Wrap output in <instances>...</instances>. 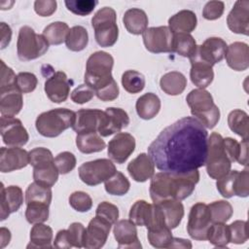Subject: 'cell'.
<instances>
[{
	"label": "cell",
	"instance_id": "6da1fadb",
	"mask_svg": "<svg viewBox=\"0 0 249 249\" xmlns=\"http://www.w3.org/2000/svg\"><path fill=\"white\" fill-rule=\"evenodd\" d=\"M208 133L194 117H184L166 126L148 147L158 169L188 172L205 165Z\"/></svg>",
	"mask_w": 249,
	"mask_h": 249
},
{
	"label": "cell",
	"instance_id": "7a4b0ae2",
	"mask_svg": "<svg viewBox=\"0 0 249 249\" xmlns=\"http://www.w3.org/2000/svg\"><path fill=\"white\" fill-rule=\"evenodd\" d=\"M198 181L197 169L182 173L161 171L151 179L150 196L153 202L168 198L183 200L192 195Z\"/></svg>",
	"mask_w": 249,
	"mask_h": 249
},
{
	"label": "cell",
	"instance_id": "3957f363",
	"mask_svg": "<svg viewBox=\"0 0 249 249\" xmlns=\"http://www.w3.org/2000/svg\"><path fill=\"white\" fill-rule=\"evenodd\" d=\"M113 65L114 58L109 53L98 51L91 53L86 64L85 84L90 87L94 92L109 85L114 80Z\"/></svg>",
	"mask_w": 249,
	"mask_h": 249
},
{
	"label": "cell",
	"instance_id": "277c9868",
	"mask_svg": "<svg viewBox=\"0 0 249 249\" xmlns=\"http://www.w3.org/2000/svg\"><path fill=\"white\" fill-rule=\"evenodd\" d=\"M186 101L191 108L192 115L203 126L213 128L220 120V110L214 103L209 91L204 89H196L189 92Z\"/></svg>",
	"mask_w": 249,
	"mask_h": 249
},
{
	"label": "cell",
	"instance_id": "5b68a950",
	"mask_svg": "<svg viewBox=\"0 0 249 249\" xmlns=\"http://www.w3.org/2000/svg\"><path fill=\"white\" fill-rule=\"evenodd\" d=\"M76 113L67 108H56L40 114L35 122L37 131L45 137H56L72 127Z\"/></svg>",
	"mask_w": 249,
	"mask_h": 249
},
{
	"label": "cell",
	"instance_id": "8992f818",
	"mask_svg": "<svg viewBox=\"0 0 249 249\" xmlns=\"http://www.w3.org/2000/svg\"><path fill=\"white\" fill-rule=\"evenodd\" d=\"M29 164L33 166V179L35 182L51 188L56 183L59 172L49 149L44 147L32 149L29 152Z\"/></svg>",
	"mask_w": 249,
	"mask_h": 249
},
{
	"label": "cell",
	"instance_id": "52a82bcc",
	"mask_svg": "<svg viewBox=\"0 0 249 249\" xmlns=\"http://www.w3.org/2000/svg\"><path fill=\"white\" fill-rule=\"evenodd\" d=\"M94 29V37L101 47H112L118 40L119 29L117 25V15L113 8L103 7L98 10L91 18Z\"/></svg>",
	"mask_w": 249,
	"mask_h": 249
},
{
	"label": "cell",
	"instance_id": "ba28073f",
	"mask_svg": "<svg viewBox=\"0 0 249 249\" xmlns=\"http://www.w3.org/2000/svg\"><path fill=\"white\" fill-rule=\"evenodd\" d=\"M223 137L218 132H212L207 141L206 171L212 179H219L226 175L231 166L223 143Z\"/></svg>",
	"mask_w": 249,
	"mask_h": 249
},
{
	"label": "cell",
	"instance_id": "9c48e42d",
	"mask_svg": "<svg viewBox=\"0 0 249 249\" xmlns=\"http://www.w3.org/2000/svg\"><path fill=\"white\" fill-rule=\"evenodd\" d=\"M49 45L43 34L35 33L30 26H22L17 42L18 56L22 61L36 59L47 53Z\"/></svg>",
	"mask_w": 249,
	"mask_h": 249
},
{
	"label": "cell",
	"instance_id": "30bf717a",
	"mask_svg": "<svg viewBox=\"0 0 249 249\" xmlns=\"http://www.w3.org/2000/svg\"><path fill=\"white\" fill-rule=\"evenodd\" d=\"M80 179L89 186H96L108 180L116 172V166L111 160L98 159L84 162L78 169Z\"/></svg>",
	"mask_w": 249,
	"mask_h": 249
},
{
	"label": "cell",
	"instance_id": "8fae6325",
	"mask_svg": "<svg viewBox=\"0 0 249 249\" xmlns=\"http://www.w3.org/2000/svg\"><path fill=\"white\" fill-rule=\"evenodd\" d=\"M212 225L210 210L203 202H196L191 208L187 231L189 235L196 240H206L210 226Z\"/></svg>",
	"mask_w": 249,
	"mask_h": 249
},
{
	"label": "cell",
	"instance_id": "7c38bea8",
	"mask_svg": "<svg viewBox=\"0 0 249 249\" xmlns=\"http://www.w3.org/2000/svg\"><path fill=\"white\" fill-rule=\"evenodd\" d=\"M145 48L154 53H172L174 33L168 26L149 27L143 32Z\"/></svg>",
	"mask_w": 249,
	"mask_h": 249
},
{
	"label": "cell",
	"instance_id": "4fadbf2b",
	"mask_svg": "<svg viewBox=\"0 0 249 249\" xmlns=\"http://www.w3.org/2000/svg\"><path fill=\"white\" fill-rule=\"evenodd\" d=\"M0 130L3 142L10 147H20L27 143L28 132L20 120L15 117H1Z\"/></svg>",
	"mask_w": 249,
	"mask_h": 249
},
{
	"label": "cell",
	"instance_id": "5bb4252c",
	"mask_svg": "<svg viewBox=\"0 0 249 249\" xmlns=\"http://www.w3.org/2000/svg\"><path fill=\"white\" fill-rule=\"evenodd\" d=\"M228 45L219 37L207 38L202 45L196 46L195 53L189 58H196L205 62L213 67L214 64L220 62L226 55Z\"/></svg>",
	"mask_w": 249,
	"mask_h": 249
},
{
	"label": "cell",
	"instance_id": "9a60e30c",
	"mask_svg": "<svg viewBox=\"0 0 249 249\" xmlns=\"http://www.w3.org/2000/svg\"><path fill=\"white\" fill-rule=\"evenodd\" d=\"M129 124V117L122 108L108 107L103 113L100 125L98 127L99 135L107 137L120 132Z\"/></svg>",
	"mask_w": 249,
	"mask_h": 249
},
{
	"label": "cell",
	"instance_id": "2e32d148",
	"mask_svg": "<svg viewBox=\"0 0 249 249\" xmlns=\"http://www.w3.org/2000/svg\"><path fill=\"white\" fill-rule=\"evenodd\" d=\"M135 145V139L130 133L119 132L109 141L107 153L112 160L122 164L133 153Z\"/></svg>",
	"mask_w": 249,
	"mask_h": 249
},
{
	"label": "cell",
	"instance_id": "e0dca14e",
	"mask_svg": "<svg viewBox=\"0 0 249 249\" xmlns=\"http://www.w3.org/2000/svg\"><path fill=\"white\" fill-rule=\"evenodd\" d=\"M112 224L103 218L95 216L92 218L87 229L84 247L88 249L101 248L107 241Z\"/></svg>",
	"mask_w": 249,
	"mask_h": 249
},
{
	"label": "cell",
	"instance_id": "ac0fdd59",
	"mask_svg": "<svg viewBox=\"0 0 249 249\" xmlns=\"http://www.w3.org/2000/svg\"><path fill=\"white\" fill-rule=\"evenodd\" d=\"M72 82L62 71L53 73L45 82V92L48 98L54 103L64 102L69 95Z\"/></svg>",
	"mask_w": 249,
	"mask_h": 249
},
{
	"label": "cell",
	"instance_id": "d6986e66",
	"mask_svg": "<svg viewBox=\"0 0 249 249\" xmlns=\"http://www.w3.org/2000/svg\"><path fill=\"white\" fill-rule=\"evenodd\" d=\"M29 164V154L19 147L0 149V171L3 173L21 169Z\"/></svg>",
	"mask_w": 249,
	"mask_h": 249
},
{
	"label": "cell",
	"instance_id": "ffe728a7",
	"mask_svg": "<svg viewBox=\"0 0 249 249\" xmlns=\"http://www.w3.org/2000/svg\"><path fill=\"white\" fill-rule=\"evenodd\" d=\"M227 24L236 34L248 35L249 31V1L238 0L228 15Z\"/></svg>",
	"mask_w": 249,
	"mask_h": 249
},
{
	"label": "cell",
	"instance_id": "44dd1931",
	"mask_svg": "<svg viewBox=\"0 0 249 249\" xmlns=\"http://www.w3.org/2000/svg\"><path fill=\"white\" fill-rule=\"evenodd\" d=\"M113 233L119 248H141L136 225L131 220H120L114 224Z\"/></svg>",
	"mask_w": 249,
	"mask_h": 249
},
{
	"label": "cell",
	"instance_id": "7402d4cb",
	"mask_svg": "<svg viewBox=\"0 0 249 249\" xmlns=\"http://www.w3.org/2000/svg\"><path fill=\"white\" fill-rule=\"evenodd\" d=\"M0 210H1V221H4L8 216L19 209L23 203V193L18 186L5 187L1 183L0 192Z\"/></svg>",
	"mask_w": 249,
	"mask_h": 249
},
{
	"label": "cell",
	"instance_id": "603a6c76",
	"mask_svg": "<svg viewBox=\"0 0 249 249\" xmlns=\"http://www.w3.org/2000/svg\"><path fill=\"white\" fill-rule=\"evenodd\" d=\"M104 111L99 109H81L76 112L72 128L78 133L98 132Z\"/></svg>",
	"mask_w": 249,
	"mask_h": 249
},
{
	"label": "cell",
	"instance_id": "cb8c5ba5",
	"mask_svg": "<svg viewBox=\"0 0 249 249\" xmlns=\"http://www.w3.org/2000/svg\"><path fill=\"white\" fill-rule=\"evenodd\" d=\"M127 171L136 182H145L155 174V163L148 154L141 153L127 165Z\"/></svg>",
	"mask_w": 249,
	"mask_h": 249
},
{
	"label": "cell",
	"instance_id": "d4e9b609",
	"mask_svg": "<svg viewBox=\"0 0 249 249\" xmlns=\"http://www.w3.org/2000/svg\"><path fill=\"white\" fill-rule=\"evenodd\" d=\"M249 47L243 42H233L227 48L226 60L229 67L235 71H244L249 66Z\"/></svg>",
	"mask_w": 249,
	"mask_h": 249
},
{
	"label": "cell",
	"instance_id": "484cf974",
	"mask_svg": "<svg viewBox=\"0 0 249 249\" xmlns=\"http://www.w3.org/2000/svg\"><path fill=\"white\" fill-rule=\"evenodd\" d=\"M154 203L160 210L164 223L170 230L179 226L184 217V206L181 200L168 198Z\"/></svg>",
	"mask_w": 249,
	"mask_h": 249
},
{
	"label": "cell",
	"instance_id": "4316f807",
	"mask_svg": "<svg viewBox=\"0 0 249 249\" xmlns=\"http://www.w3.org/2000/svg\"><path fill=\"white\" fill-rule=\"evenodd\" d=\"M22 93L18 88L0 91V113L4 117H15L18 115L22 106Z\"/></svg>",
	"mask_w": 249,
	"mask_h": 249
},
{
	"label": "cell",
	"instance_id": "83f0119b",
	"mask_svg": "<svg viewBox=\"0 0 249 249\" xmlns=\"http://www.w3.org/2000/svg\"><path fill=\"white\" fill-rule=\"evenodd\" d=\"M190 61L192 65L190 71L192 83L198 89L207 88L214 79L212 66L196 58H190Z\"/></svg>",
	"mask_w": 249,
	"mask_h": 249
},
{
	"label": "cell",
	"instance_id": "f1b7e54d",
	"mask_svg": "<svg viewBox=\"0 0 249 249\" xmlns=\"http://www.w3.org/2000/svg\"><path fill=\"white\" fill-rule=\"evenodd\" d=\"M196 16L191 10H182L168 19V27L173 33L190 34L196 27Z\"/></svg>",
	"mask_w": 249,
	"mask_h": 249
},
{
	"label": "cell",
	"instance_id": "f546056e",
	"mask_svg": "<svg viewBox=\"0 0 249 249\" xmlns=\"http://www.w3.org/2000/svg\"><path fill=\"white\" fill-rule=\"evenodd\" d=\"M123 22L126 30L134 35L143 34L148 26V17L146 13L138 8L128 9L123 18Z\"/></svg>",
	"mask_w": 249,
	"mask_h": 249
},
{
	"label": "cell",
	"instance_id": "4dcf8cb0",
	"mask_svg": "<svg viewBox=\"0 0 249 249\" xmlns=\"http://www.w3.org/2000/svg\"><path fill=\"white\" fill-rule=\"evenodd\" d=\"M226 154L231 162L237 161L239 164L247 166L248 163V139H243L240 143L231 137L223 139Z\"/></svg>",
	"mask_w": 249,
	"mask_h": 249
},
{
	"label": "cell",
	"instance_id": "1f68e13d",
	"mask_svg": "<svg viewBox=\"0 0 249 249\" xmlns=\"http://www.w3.org/2000/svg\"><path fill=\"white\" fill-rule=\"evenodd\" d=\"M137 115L143 120H151L158 115L160 109V100L153 92L141 95L135 104Z\"/></svg>",
	"mask_w": 249,
	"mask_h": 249
},
{
	"label": "cell",
	"instance_id": "d6a6232c",
	"mask_svg": "<svg viewBox=\"0 0 249 249\" xmlns=\"http://www.w3.org/2000/svg\"><path fill=\"white\" fill-rule=\"evenodd\" d=\"M160 89L168 95L181 94L187 86L186 77L178 71L165 73L160 81Z\"/></svg>",
	"mask_w": 249,
	"mask_h": 249
},
{
	"label": "cell",
	"instance_id": "836d02e7",
	"mask_svg": "<svg viewBox=\"0 0 249 249\" xmlns=\"http://www.w3.org/2000/svg\"><path fill=\"white\" fill-rule=\"evenodd\" d=\"M53 236L51 227L42 223L34 224L30 231V242L27 248H51Z\"/></svg>",
	"mask_w": 249,
	"mask_h": 249
},
{
	"label": "cell",
	"instance_id": "e575fe53",
	"mask_svg": "<svg viewBox=\"0 0 249 249\" xmlns=\"http://www.w3.org/2000/svg\"><path fill=\"white\" fill-rule=\"evenodd\" d=\"M76 145L80 152L84 154H91L102 151L106 144L97 132L78 133L76 136Z\"/></svg>",
	"mask_w": 249,
	"mask_h": 249
},
{
	"label": "cell",
	"instance_id": "d590c367",
	"mask_svg": "<svg viewBox=\"0 0 249 249\" xmlns=\"http://www.w3.org/2000/svg\"><path fill=\"white\" fill-rule=\"evenodd\" d=\"M154 213V205L146 200L140 199L134 202L129 211V220L136 226L148 227L152 221Z\"/></svg>",
	"mask_w": 249,
	"mask_h": 249
},
{
	"label": "cell",
	"instance_id": "8d00e7d4",
	"mask_svg": "<svg viewBox=\"0 0 249 249\" xmlns=\"http://www.w3.org/2000/svg\"><path fill=\"white\" fill-rule=\"evenodd\" d=\"M228 124L231 130L242 139H248L249 118L245 111L240 109L232 110L228 116Z\"/></svg>",
	"mask_w": 249,
	"mask_h": 249
},
{
	"label": "cell",
	"instance_id": "74e56055",
	"mask_svg": "<svg viewBox=\"0 0 249 249\" xmlns=\"http://www.w3.org/2000/svg\"><path fill=\"white\" fill-rule=\"evenodd\" d=\"M69 26L63 21H54L47 25L43 30V36L51 45H59L65 42L69 33Z\"/></svg>",
	"mask_w": 249,
	"mask_h": 249
},
{
	"label": "cell",
	"instance_id": "f35d334b",
	"mask_svg": "<svg viewBox=\"0 0 249 249\" xmlns=\"http://www.w3.org/2000/svg\"><path fill=\"white\" fill-rule=\"evenodd\" d=\"M89 43V34L87 29L81 25H75L70 28L66 37V47L72 52L83 51Z\"/></svg>",
	"mask_w": 249,
	"mask_h": 249
},
{
	"label": "cell",
	"instance_id": "ab89813d",
	"mask_svg": "<svg viewBox=\"0 0 249 249\" xmlns=\"http://www.w3.org/2000/svg\"><path fill=\"white\" fill-rule=\"evenodd\" d=\"M196 49V43L194 37L188 33H174L173 50L181 56L190 57Z\"/></svg>",
	"mask_w": 249,
	"mask_h": 249
},
{
	"label": "cell",
	"instance_id": "60d3db41",
	"mask_svg": "<svg viewBox=\"0 0 249 249\" xmlns=\"http://www.w3.org/2000/svg\"><path fill=\"white\" fill-rule=\"evenodd\" d=\"M52 189L51 187L43 186L37 182L31 183L26 191H25V203H29L32 201L43 202L46 204H51L52 201Z\"/></svg>",
	"mask_w": 249,
	"mask_h": 249
},
{
	"label": "cell",
	"instance_id": "b9f144b4",
	"mask_svg": "<svg viewBox=\"0 0 249 249\" xmlns=\"http://www.w3.org/2000/svg\"><path fill=\"white\" fill-rule=\"evenodd\" d=\"M230 229L225 223H213L208 231L207 239L217 247H226L230 243Z\"/></svg>",
	"mask_w": 249,
	"mask_h": 249
},
{
	"label": "cell",
	"instance_id": "7bdbcfd3",
	"mask_svg": "<svg viewBox=\"0 0 249 249\" xmlns=\"http://www.w3.org/2000/svg\"><path fill=\"white\" fill-rule=\"evenodd\" d=\"M210 210L211 222L213 223H226L232 216L233 210L231 204L227 200H216L208 204Z\"/></svg>",
	"mask_w": 249,
	"mask_h": 249
},
{
	"label": "cell",
	"instance_id": "ee69618b",
	"mask_svg": "<svg viewBox=\"0 0 249 249\" xmlns=\"http://www.w3.org/2000/svg\"><path fill=\"white\" fill-rule=\"evenodd\" d=\"M104 187L109 195L124 196L128 192L130 183L122 172L117 170L113 176L105 181Z\"/></svg>",
	"mask_w": 249,
	"mask_h": 249
},
{
	"label": "cell",
	"instance_id": "f6af8a7d",
	"mask_svg": "<svg viewBox=\"0 0 249 249\" xmlns=\"http://www.w3.org/2000/svg\"><path fill=\"white\" fill-rule=\"evenodd\" d=\"M122 85L129 93H138L145 88V77L138 71L127 70L122 75Z\"/></svg>",
	"mask_w": 249,
	"mask_h": 249
},
{
	"label": "cell",
	"instance_id": "bcb514c9",
	"mask_svg": "<svg viewBox=\"0 0 249 249\" xmlns=\"http://www.w3.org/2000/svg\"><path fill=\"white\" fill-rule=\"evenodd\" d=\"M25 218L30 224L43 223L49 218V204L32 201L26 204Z\"/></svg>",
	"mask_w": 249,
	"mask_h": 249
},
{
	"label": "cell",
	"instance_id": "7dc6e473",
	"mask_svg": "<svg viewBox=\"0 0 249 249\" xmlns=\"http://www.w3.org/2000/svg\"><path fill=\"white\" fill-rule=\"evenodd\" d=\"M238 170H230L226 175L217 179L216 187L218 192L226 198L235 196V180Z\"/></svg>",
	"mask_w": 249,
	"mask_h": 249
},
{
	"label": "cell",
	"instance_id": "c3c4849f",
	"mask_svg": "<svg viewBox=\"0 0 249 249\" xmlns=\"http://www.w3.org/2000/svg\"><path fill=\"white\" fill-rule=\"evenodd\" d=\"M64 3L71 13L78 16L89 15L98 4L95 0H66Z\"/></svg>",
	"mask_w": 249,
	"mask_h": 249
},
{
	"label": "cell",
	"instance_id": "681fc988",
	"mask_svg": "<svg viewBox=\"0 0 249 249\" xmlns=\"http://www.w3.org/2000/svg\"><path fill=\"white\" fill-rule=\"evenodd\" d=\"M230 229V242L234 244H243L248 239V231H247V222L236 220L229 225Z\"/></svg>",
	"mask_w": 249,
	"mask_h": 249
},
{
	"label": "cell",
	"instance_id": "f907efd6",
	"mask_svg": "<svg viewBox=\"0 0 249 249\" xmlns=\"http://www.w3.org/2000/svg\"><path fill=\"white\" fill-rule=\"evenodd\" d=\"M69 204L78 212H87L92 207V199L87 193L77 191L70 195Z\"/></svg>",
	"mask_w": 249,
	"mask_h": 249
},
{
	"label": "cell",
	"instance_id": "816d5d0a",
	"mask_svg": "<svg viewBox=\"0 0 249 249\" xmlns=\"http://www.w3.org/2000/svg\"><path fill=\"white\" fill-rule=\"evenodd\" d=\"M55 166L60 174H67L76 166V157L70 152L59 153L54 158Z\"/></svg>",
	"mask_w": 249,
	"mask_h": 249
},
{
	"label": "cell",
	"instance_id": "f5cc1de1",
	"mask_svg": "<svg viewBox=\"0 0 249 249\" xmlns=\"http://www.w3.org/2000/svg\"><path fill=\"white\" fill-rule=\"evenodd\" d=\"M38 84L37 77L30 72H19L17 75V88L21 93L33 91Z\"/></svg>",
	"mask_w": 249,
	"mask_h": 249
},
{
	"label": "cell",
	"instance_id": "db71d44e",
	"mask_svg": "<svg viewBox=\"0 0 249 249\" xmlns=\"http://www.w3.org/2000/svg\"><path fill=\"white\" fill-rule=\"evenodd\" d=\"M95 216L105 219L110 224L114 225L119 218V209L118 207L108 201H102L97 205L95 210Z\"/></svg>",
	"mask_w": 249,
	"mask_h": 249
},
{
	"label": "cell",
	"instance_id": "11a10c76",
	"mask_svg": "<svg viewBox=\"0 0 249 249\" xmlns=\"http://www.w3.org/2000/svg\"><path fill=\"white\" fill-rule=\"evenodd\" d=\"M1 64V81H0V91H5L17 88V76L12 68L7 66L3 60Z\"/></svg>",
	"mask_w": 249,
	"mask_h": 249
},
{
	"label": "cell",
	"instance_id": "9f6ffc18",
	"mask_svg": "<svg viewBox=\"0 0 249 249\" xmlns=\"http://www.w3.org/2000/svg\"><path fill=\"white\" fill-rule=\"evenodd\" d=\"M68 234L70 237V241L72 247L81 248L84 247V241L86 236V228L81 223H72L68 229Z\"/></svg>",
	"mask_w": 249,
	"mask_h": 249
},
{
	"label": "cell",
	"instance_id": "6f0895ef",
	"mask_svg": "<svg viewBox=\"0 0 249 249\" xmlns=\"http://www.w3.org/2000/svg\"><path fill=\"white\" fill-rule=\"evenodd\" d=\"M224 10L225 4L223 1H209L202 10V16L205 19L214 20L222 17Z\"/></svg>",
	"mask_w": 249,
	"mask_h": 249
},
{
	"label": "cell",
	"instance_id": "680465c9",
	"mask_svg": "<svg viewBox=\"0 0 249 249\" xmlns=\"http://www.w3.org/2000/svg\"><path fill=\"white\" fill-rule=\"evenodd\" d=\"M95 94L94 90L86 84L78 86L72 92H71V99L73 102L77 104H84L89 102L93 95Z\"/></svg>",
	"mask_w": 249,
	"mask_h": 249
},
{
	"label": "cell",
	"instance_id": "91938a15",
	"mask_svg": "<svg viewBox=\"0 0 249 249\" xmlns=\"http://www.w3.org/2000/svg\"><path fill=\"white\" fill-rule=\"evenodd\" d=\"M249 170L248 166L242 171H238L235 180V196L240 197H246L249 195Z\"/></svg>",
	"mask_w": 249,
	"mask_h": 249
},
{
	"label": "cell",
	"instance_id": "94428289",
	"mask_svg": "<svg viewBox=\"0 0 249 249\" xmlns=\"http://www.w3.org/2000/svg\"><path fill=\"white\" fill-rule=\"evenodd\" d=\"M95 95L102 101H113L119 96V87L115 80L109 85L95 91Z\"/></svg>",
	"mask_w": 249,
	"mask_h": 249
},
{
	"label": "cell",
	"instance_id": "6125c7cd",
	"mask_svg": "<svg viewBox=\"0 0 249 249\" xmlns=\"http://www.w3.org/2000/svg\"><path fill=\"white\" fill-rule=\"evenodd\" d=\"M55 0H37L34 2V10L41 17H50L56 10Z\"/></svg>",
	"mask_w": 249,
	"mask_h": 249
},
{
	"label": "cell",
	"instance_id": "be15d7a7",
	"mask_svg": "<svg viewBox=\"0 0 249 249\" xmlns=\"http://www.w3.org/2000/svg\"><path fill=\"white\" fill-rule=\"evenodd\" d=\"M53 246L59 249H69L72 247L67 230H60L57 231L53 241Z\"/></svg>",
	"mask_w": 249,
	"mask_h": 249
},
{
	"label": "cell",
	"instance_id": "e7e4bbea",
	"mask_svg": "<svg viewBox=\"0 0 249 249\" xmlns=\"http://www.w3.org/2000/svg\"><path fill=\"white\" fill-rule=\"evenodd\" d=\"M0 30H1V49H5L12 38V29L11 27L5 23V22H1L0 23Z\"/></svg>",
	"mask_w": 249,
	"mask_h": 249
},
{
	"label": "cell",
	"instance_id": "03108f58",
	"mask_svg": "<svg viewBox=\"0 0 249 249\" xmlns=\"http://www.w3.org/2000/svg\"><path fill=\"white\" fill-rule=\"evenodd\" d=\"M192 248V243L188 239L173 237L170 248Z\"/></svg>",
	"mask_w": 249,
	"mask_h": 249
},
{
	"label": "cell",
	"instance_id": "003e7915",
	"mask_svg": "<svg viewBox=\"0 0 249 249\" xmlns=\"http://www.w3.org/2000/svg\"><path fill=\"white\" fill-rule=\"evenodd\" d=\"M11 240V232L8 229L2 227L0 229V241H1V244H0V248H4L7 244H9Z\"/></svg>",
	"mask_w": 249,
	"mask_h": 249
}]
</instances>
